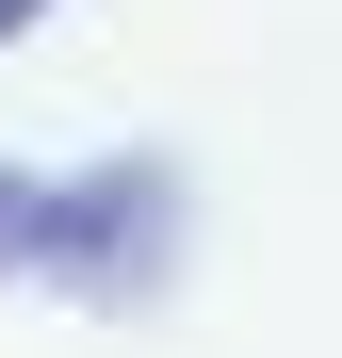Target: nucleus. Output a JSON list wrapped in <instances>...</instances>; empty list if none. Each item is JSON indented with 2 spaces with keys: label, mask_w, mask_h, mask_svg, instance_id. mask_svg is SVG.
<instances>
[{
  "label": "nucleus",
  "mask_w": 342,
  "mask_h": 358,
  "mask_svg": "<svg viewBox=\"0 0 342 358\" xmlns=\"http://www.w3.org/2000/svg\"><path fill=\"white\" fill-rule=\"evenodd\" d=\"M180 228H196V179L163 147H114L49 179V228H33V293L66 310H163L180 293Z\"/></svg>",
  "instance_id": "1"
},
{
  "label": "nucleus",
  "mask_w": 342,
  "mask_h": 358,
  "mask_svg": "<svg viewBox=\"0 0 342 358\" xmlns=\"http://www.w3.org/2000/svg\"><path fill=\"white\" fill-rule=\"evenodd\" d=\"M33 228H49V163H0V277H33Z\"/></svg>",
  "instance_id": "2"
},
{
  "label": "nucleus",
  "mask_w": 342,
  "mask_h": 358,
  "mask_svg": "<svg viewBox=\"0 0 342 358\" xmlns=\"http://www.w3.org/2000/svg\"><path fill=\"white\" fill-rule=\"evenodd\" d=\"M33 17H49V0H0V49H17V33H33Z\"/></svg>",
  "instance_id": "3"
}]
</instances>
